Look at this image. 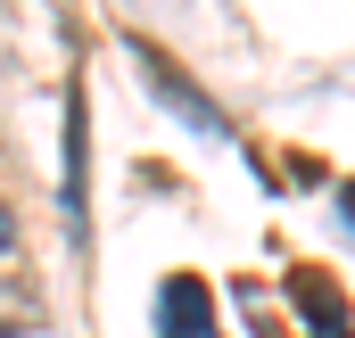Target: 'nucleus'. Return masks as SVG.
Listing matches in <instances>:
<instances>
[{
    "label": "nucleus",
    "mask_w": 355,
    "mask_h": 338,
    "mask_svg": "<svg viewBox=\"0 0 355 338\" xmlns=\"http://www.w3.org/2000/svg\"><path fill=\"white\" fill-rule=\"evenodd\" d=\"M8 248H17V223H8V206H0V264H8Z\"/></svg>",
    "instance_id": "obj_3"
},
{
    "label": "nucleus",
    "mask_w": 355,
    "mask_h": 338,
    "mask_svg": "<svg viewBox=\"0 0 355 338\" xmlns=\"http://www.w3.org/2000/svg\"><path fill=\"white\" fill-rule=\"evenodd\" d=\"M157 338H223V330H215V297H207V281L174 272V281L157 289Z\"/></svg>",
    "instance_id": "obj_1"
},
{
    "label": "nucleus",
    "mask_w": 355,
    "mask_h": 338,
    "mask_svg": "<svg viewBox=\"0 0 355 338\" xmlns=\"http://www.w3.org/2000/svg\"><path fill=\"white\" fill-rule=\"evenodd\" d=\"M132 58H141V75H149V83H157V99H166V107H174V116H190V124H198V132H223V116H215V107H207V99H198V91L182 83L174 66H166V58H157V50H132Z\"/></svg>",
    "instance_id": "obj_2"
}]
</instances>
